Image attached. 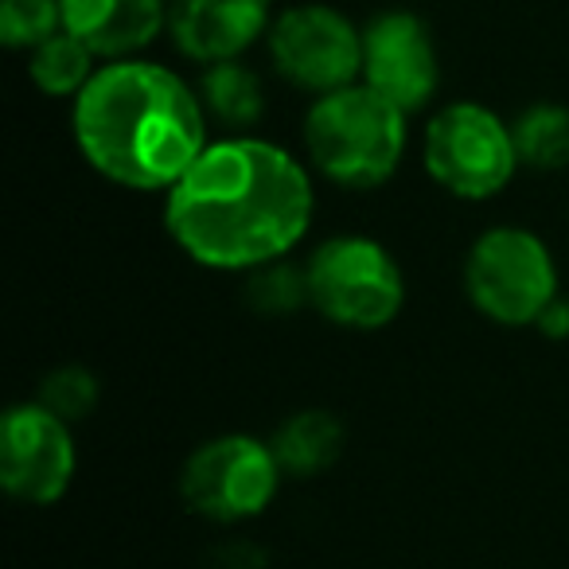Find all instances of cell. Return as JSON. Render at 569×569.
Instances as JSON below:
<instances>
[{"label":"cell","mask_w":569,"mask_h":569,"mask_svg":"<svg viewBox=\"0 0 569 569\" xmlns=\"http://www.w3.org/2000/svg\"><path fill=\"white\" fill-rule=\"evenodd\" d=\"M317 211L312 176L293 152L230 133L164 191V230L196 266L250 273L305 242Z\"/></svg>","instance_id":"obj_1"},{"label":"cell","mask_w":569,"mask_h":569,"mask_svg":"<svg viewBox=\"0 0 569 569\" xmlns=\"http://www.w3.org/2000/svg\"><path fill=\"white\" fill-rule=\"evenodd\" d=\"M207 110L199 90L149 59L94 71L71 110L82 160L129 191H168L203 157Z\"/></svg>","instance_id":"obj_2"},{"label":"cell","mask_w":569,"mask_h":569,"mask_svg":"<svg viewBox=\"0 0 569 569\" xmlns=\"http://www.w3.org/2000/svg\"><path fill=\"white\" fill-rule=\"evenodd\" d=\"M406 118L410 113L367 82L317 98L305 118V149L312 168L348 191L382 188L406 157Z\"/></svg>","instance_id":"obj_3"},{"label":"cell","mask_w":569,"mask_h":569,"mask_svg":"<svg viewBox=\"0 0 569 569\" xmlns=\"http://www.w3.org/2000/svg\"><path fill=\"white\" fill-rule=\"evenodd\" d=\"M312 309L348 332H379L406 305V273L382 242L367 234H336L309 258Z\"/></svg>","instance_id":"obj_4"},{"label":"cell","mask_w":569,"mask_h":569,"mask_svg":"<svg viewBox=\"0 0 569 569\" xmlns=\"http://www.w3.org/2000/svg\"><path fill=\"white\" fill-rule=\"evenodd\" d=\"M465 289L491 325L527 328L538 325L546 305L558 297V266L535 230L491 227L468 250Z\"/></svg>","instance_id":"obj_5"},{"label":"cell","mask_w":569,"mask_h":569,"mask_svg":"<svg viewBox=\"0 0 569 569\" xmlns=\"http://www.w3.org/2000/svg\"><path fill=\"white\" fill-rule=\"evenodd\" d=\"M421 164L429 180L452 199L483 203L515 180L519 152L511 126L480 102H452L429 118L421 141Z\"/></svg>","instance_id":"obj_6"},{"label":"cell","mask_w":569,"mask_h":569,"mask_svg":"<svg viewBox=\"0 0 569 569\" xmlns=\"http://www.w3.org/2000/svg\"><path fill=\"white\" fill-rule=\"evenodd\" d=\"M281 476L269 441L250 433H222L188 457L180 472V496L199 519L234 527L258 519L273 503Z\"/></svg>","instance_id":"obj_7"},{"label":"cell","mask_w":569,"mask_h":569,"mask_svg":"<svg viewBox=\"0 0 569 569\" xmlns=\"http://www.w3.org/2000/svg\"><path fill=\"white\" fill-rule=\"evenodd\" d=\"M266 48L289 87L325 98L363 79V32L332 4H293L273 17Z\"/></svg>","instance_id":"obj_8"},{"label":"cell","mask_w":569,"mask_h":569,"mask_svg":"<svg viewBox=\"0 0 569 569\" xmlns=\"http://www.w3.org/2000/svg\"><path fill=\"white\" fill-rule=\"evenodd\" d=\"M79 472L71 421L40 402H20L0 418V483L12 499L51 507Z\"/></svg>","instance_id":"obj_9"},{"label":"cell","mask_w":569,"mask_h":569,"mask_svg":"<svg viewBox=\"0 0 569 569\" xmlns=\"http://www.w3.org/2000/svg\"><path fill=\"white\" fill-rule=\"evenodd\" d=\"M402 113L429 106L441 82L437 43L426 20L413 12H382L363 28V79Z\"/></svg>","instance_id":"obj_10"},{"label":"cell","mask_w":569,"mask_h":569,"mask_svg":"<svg viewBox=\"0 0 569 569\" xmlns=\"http://www.w3.org/2000/svg\"><path fill=\"white\" fill-rule=\"evenodd\" d=\"M273 24V0H172L168 36L199 67L242 59Z\"/></svg>","instance_id":"obj_11"},{"label":"cell","mask_w":569,"mask_h":569,"mask_svg":"<svg viewBox=\"0 0 569 569\" xmlns=\"http://www.w3.org/2000/svg\"><path fill=\"white\" fill-rule=\"evenodd\" d=\"M63 28L98 59H137L168 28L164 0H63Z\"/></svg>","instance_id":"obj_12"},{"label":"cell","mask_w":569,"mask_h":569,"mask_svg":"<svg viewBox=\"0 0 569 569\" xmlns=\"http://www.w3.org/2000/svg\"><path fill=\"white\" fill-rule=\"evenodd\" d=\"M269 445H273V457L284 476L312 480V476H325L343 457L348 429L332 410H297L277 426Z\"/></svg>","instance_id":"obj_13"},{"label":"cell","mask_w":569,"mask_h":569,"mask_svg":"<svg viewBox=\"0 0 569 569\" xmlns=\"http://www.w3.org/2000/svg\"><path fill=\"white\" fill-rule=\"evenodd\" d=\"M199 98H203L207 118L234 129V133L253 129L261 121V113H266V87H261L258 71H250L242 59L203 67Z\"/></svg>","instance_id":"obj_14"},{"label":"cell","mask_w":569,"mask_h":569,"mask_svg":"<svg viewBox=\"0 0 569 569\" xmlns=\"http://www.w3.org/2000/svg\"><path fill=\"white\" fill-rule=\"evenodd\" d=\"M519 164L535 172H561L569 168V106L538 102L511 121Z\"/></svg>","instance_id":"obj_15"},{"label":"cell","mask_w":569,"mask_h":569,"mask_svg":"<svg viewBox=\"0 0 569 569\" xmlns=\"http://www.w3.org/2000/svg\"><path fill=\"white\" fill-rule=\"evenodd\" d=\"M28 56H32L28 59V79L48 98H79L98 71V56L82 40H74L67 28L51 36V40H43L36 51H28Z\"/></svg>","instance_id":"obj_16"},{"label":"cell","mask_w":569,"mask_h":569,"mask_svg":"<svg viewBox=\"0 0 569 569\" xmlns=\"http://www.w3.org/2000/svg\"><path fill=\"white\" fill-rule=\"evenodd\" d=\"M246 301L261 317H293L297 309L312 305L309 297V269H297L289 261H269L261 269H250L246 277Z\"/></svg>","instance_id":"obj_17"},{"label":"cell","mask_w":569,"mask_h":569,"mask_svg":"<svg viewBox=\"0 0 569 569\" xmlns=\"http://www.w3.org/2000/svg\"><path fill=\"white\" fill-rule=\"evenodd\" d=\"M63 32V0H0V40L17 51H36Z\"/></svg>","instance_id":"obj_18"},{"label":"cell","mask_w":569,"mask_h":569,"mask_svg":"<svg viewBox=\"0 0 569 569\" xmlns=\"http://www.w3.org/2000/svg\"><path fill=\"white\" fill-rule=\"evenodd\" d=\"M98 375L87 371L79 363H67V367H56V371L43 375L40 382V406H48L51 413H59L63 421H82L90 410L98 406Z\"/></svg>","instance_id":"obj_19"},{"label":"cell","mask_w":569,"mask_h":569,"mask_svg":"<svg viewBox=\"0 0 569 569\" xmlns=\"http://www.w3.org/2000/svg\"><path fill=\"white\" fill-rule=\"evenodd\" d=\"M535 328L546 336V340H566L569 336V297H553V301L546 305L542 317H538Z\"/></svg>","instance_id":"obj_20"}]
</instances>
